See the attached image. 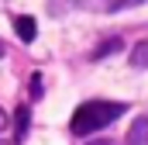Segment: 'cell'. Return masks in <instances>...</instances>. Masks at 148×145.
Here are the masks:
<instances>
[{
    "mask_svg": "<svg viewBox=\"0 0 148 145\" xmlns=\"http://www.w3.org/2000/svg\"><path fill=\"white\" fill-rule=\"evenodd\" d=\"M121 45H124L121 38H107L100 48H93V59H103V55H114V52H121Z\"/></svg>",
    "mask_w": 148,
    "mask_h": 145,
    "instance_id": "cell-5",
    "label": "cell"
},
{
    "mask_svg": "<svg viewBox=\"0 0 148 145\" xmlns=\"http://www.w3.org/2000/svg\"><path fill=\"white\" fill-rule=\"evenodd\" d=\"M14 28H17L21 41H31V38H35V17H31V14H17V17H14Z\"/></svg>",
    "mask_w": 148,
    "mask_h": 145,
    "instance_id": "cell-3",
    "label": "cell"
},
{
    "mask_svg": "<svg viewBox=\"0 0 148 145\" xmlns=\"http://www.w3.org/2000/svg\"><path fill=\"white\" fill-rule=\"evenodd\" d=\"M127 145H148V114H145V117H138V121L131 124V131H127Z\"/></svg>",
    "mask_w": 148,
    "mask_h": 145,
    "instance_id": "cell-2",
    "label": "cell"
},
{
    "mask_svg": "<svg viewBox=\"0 0 148 145\" xmlns=\"http://www.w3.org/2000/svg\"><path fill=\"white\" fill-rule=\"evenodd\" d=\"M131 66H134V69H148V38L131 48Z\"/></svg>",
    "mask_w": 148,
    "mask_h": 145,
    "instance_id": "cell-4",
    "label": "cell"
},
{
    "mask_svg": "<svg viewBox=\"0 0 148 145\" xmlns=\"http://www.w3.org/2000/svg\"><path fill=\"white\" fill-rule=\"evenodd\" d=\"M93 145H117V142H93Z\"/></svg>",
    "mask_w": 148,
    "mask_h": 145,
    "instance_id": "cell-8",
    "label": "cell"
},
{
    "mask_svg": "<svg viewBox=\"0 0 148 145\" xmlns=\"http://www.w3.org/2000/svg\"><path fill=\"white\" fill-rule=\"evenodd\" d=\"M3 128H7V114L0 110V131H3Z\"/></svg>",
    "mask_w": 148,
    "mask_h": 145,
    "instance_id": "cell-7",
    "label": "cell"
},
{
    "mask_svg": "<svg viewBox=\"0 0 148 145\" xmlns=\"http://www.w3.org/2000/svg\"><path fill=\"white\" fill-rule=\"evenodd\" d=\"M124 110H127V107H124L121 100H86V104L76 107L69 128H73L76 135H93V131L107 128L110 121H117Z\"/></svg>",
    "mask_w": 148,
    "mask_h": 145,
    "instance_id": "cell-1",
    "label": "cell"
},
{
    "mask_svg": "<svg viewBox=\"0 0 148 145\" xmlns=\"http://www.w3.org/2000/svg\"><path fill=\"white\" fill-rule=\"evenodd\" d=\"M14 131H17V138H24V131H28V107L17 110V128Z\"/></svg>",
    "mask_w": 148,
    "mask_h": 145,
    "instance_id": "cell-6",
    "label": "cell"
},
{
    "mask_svg": "<svg viewBox=\"0 0 148 145\" xmlns=\"http://www.w3.org/2000/svg\"><path fill=\"white\" fill-rule=\"evenodd\" d=\"M0 55H3V41H0Z\"/></svg>",
    "mask_w": 148,
    "mask_h": 145,
    "instance_id": "cell-9",
    "label": "cell"
}]
</instances>
